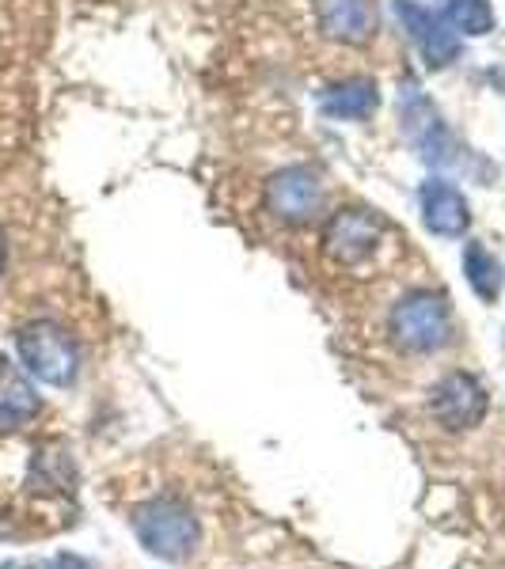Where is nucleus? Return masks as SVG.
<instances>
[{
	"label": "nucleus",
	"instance_id": "obj_7",
	"mask_svg": "<svg viewBox=\"0 0 505 569\" xmlns=\"http://www.w3.org/2000/svg\"><path fill=\"white\" fill-rule=\"evenodd\" d=\"M429 410L445 429H472L479 426L486 415V391L475 376L467 372H448L429 395Z\"/></svg>",
	"mask_w": 505,
	"mask_h": 569
},
{
	"label": "nucleus",
	"instance_id": "obj_4",
	"mask_svg": "<svg viewBox=\"0 0 505 569\" xmlns=\"http://www.w3.org/2000/svg\"><path fill=\"white\" fill-rule=\"evenodd\" d=\"M384 236H388V224L373 213V209H343L327 220L324 228V251L327 259H335L338 266H362L369 262L376 251L384 247Z\"/></svg>",
	"mask_w": 505,
	"mask_h": 569
},
{
	"label": "nucleus",
	"instance_id": "obj_14",
	"mask_svg": "<svg viewBox=\"0 0 505 569\" xmlns=\"http://www.w3.org/2000/svg\"><path fill=\"white\" fill-rule=\"evenodd\" d=\"M440 20L453 27L456 34H486L494 27L491 0H437Z\"/></svg>",
	"mask_w": 505,
	"mask_h": 569
},
{
	"label": "nucleus",
	"instance_id": "obj_11",
	"mask_svg": "<svg viewBox=\"0 0 505 569\" xmlns=\"http://www.w3.org/2000/svg\"><path fill=\"white\" fill-rule=\"evenodd\" d=\"M380 107V91H376L373 80H343V84H330L319 99V110L327 118H338V122H365V118L376 114Z\"/></svg>",
	"mask_w": 505,
	"mask_h": 569
},
{
	"label": "nucleus",
	"instance_id": "obj_2",
	"mask_svg": "<svg viewBox=\"0 0 505 569\" xmlns=\"http://www.w3.org/2000/svg\"><path fill=\"white\" fill-rule=\"evenodd\" d=\"M137 536H141L145 550H152L156 558H187L198 547V520L190 517V509H182L179 501H149L137 512Z\"/></svg>",
	"mask_w": 505,
	"mask_h": 569
},
{
	"label": "nucleus",
	"instance_id": "obj_3",
	"mask_svg": "<svg viewBox=\"0 0 505 569\" xmlns=\"http://www.w3.org/2000/svg\"><path fill=\"white\" fill-rule=\"evenodd\" d=\"M392 338L407 353H434L448 342V300L437 292H415L392 311Z\"/></svg>",
	"mask_w": 505,
	"mask_h": 569
},
{
	"label": "nucleus",
	"instance_id": "obj_15",
	"mask_svg": "<svg viewBox=\"0 0 505 569\" xmlns=\"http://www.w3.org/2000/svg\"><path fill=\"white\" fill-rule=\"evenodd\" d=\"M4 569H58V562H42V558H23V562H8Z\"/></svg>",
	"mask_w": 505,
	"mask_h": 569
},
{
	"label": "nucleus",
	"instance_id": "obj_13",
	"mask_svg": "<svg viewBox=\"0 0 505 569\" xmlns=\"http://www.w3.org/2000/svg\"><path fill=\"white\" fill-rule=\"evenodd\" d=\"M464 270H467V281H472V289L479 292L486 305H494V300H498V292H502V278H505L498 259H494V254L486 251L483 243H467Z\"/></svg>",
	"mask_w": 505,
	"mask_h": 569
},
{
	"label": "nucleus",
	"instance_id": "obj_16",
	"mask_svg": "<svg viewBox=\"0 0 505 569\" xmlns=\"http://www.w3.org/2000/svg\"><path fill=\"white\" fill-rule=\"evenodd\" d=\"M58 562V569H88V562H80V558H72V555H61V558H53Z\"/></svg>",
	"mask_w": 505,
	"mask_h": 569
},
{
	"label": "nucleus",
	"instance_id": "obj_10",
	"mask_svg": "<svg viewBox=\"0 0 505 569\" xmlns=\"http://www.w3.org/2000/svg\"><path fill=\"white\" fill-rule=\"evenodd\" d=\"M42 410L34 383L20 372V365H12L8 357H0V429H20Z\"/></svg>",
	"mask_w": 505,
	"mask_h": 569
},
{
	"label": "nucleus",
	"instance_id": "obj_17",
	"mask_svg": "<svg viewBox=\"0 0 505 569\" xmlns=\"http://www.w3.org/2000/svg\"><path fill=\"white\" fill-rule=\"evenodd\" d=\"M4 262H8V243H4V232H0V273H4Z\"/></svg>",
	"mask_w": 505,
	"mask_h": 569
},
{
	"label": "nucleus",
	"instance_id": "obj_12",
	"mask_svg": "<svg viewBox=\"0 0 505 569\" xmlns=\"http://www.w3.org/2000/svg\"><path fill=\"white\" fill-rule=\"evenodd\" d=\"M403 122H407V133L410 141L418 144L422 156H426L429 163H440L445 160V149H448V133H445V122L437 118V110L429 99H422L418 91L415 96L403 99Z\"/></svg>",
	"mask_w": 505,
	"mask_h": 569
},
{
	"label": "nucleus",
	"instance_id": "obj_5",
	"mask_svg": "<svg viewBox=\"0 0 505 569\" xmlns=\"http://www.w3.org/2000/svg\"><path fill=\"white\" fill-rule=\"evenodd\" d=\"M266 209L289 224H308L324 209V182L311 168H286L266 182Z\"/></svg>",
	"mask_w": 505,
	"mask_h": 569
},
{
	"label": "nucleus",
	"instance_id": "obj_1",
	"mask_svg": "<svg viewBox=\"0 0 505 569\" xmlns=\"http://www.w3.org/2000/svg\"><path fill=\"white\" fill-rule=\"evenodd\" d=\"M16 353H20L23 369L39 376L42 383H50V388H69L77 380L80 350L69 330H61L58 323H46V319L27 323L16 335Z\"/></svg>",
	"mask_w": 505,
	"mask_h": 569
},
{
	"label": "nucleus",
	"instance_id": "obj_6",
	"mask_svg": "<svg viewBox=\"0 0 505 569\" xmlns=\"http://www.w3.org/2000/svg\"><path fill=\"white\" fill-rule=\"evenodd\" d=\"M392 8H396L399 23L407 27V34L415 39L422 61H426L429 69L453 66V61L461 58V39H456V31L440 20L437 12L415 4V0H392Z\"/></svg>",
	"mask_w": 505,
	"mask_h": 569
},
{
	"label": "nucleus",
	"instance_id": "obj_8",
	"mask_svg": "<svg viewBox=\"0 0 505 569\" xmlns=\"http://www.w3.org/2000/svg\"><path fill=\"white\" fill-rule=\"evenodd\" d=\"M316 20L330 42L365 46L380 31V8L376 0H316Z\"/></svg>",
	"mask_w": 505,
	"mask_h": 569
},
{
	"label": "nucleus",
	"instance_id": "obj_9",
	"mask_svg": "<svg viewBox=\"0 0 505 569\" xmlns=\"http://www.w3.org/2000/svg\"><path fill=\"white\" fill-rule=\"evenodd\" d=\"M418 206H422V220L434 236H464L467 224H472V209L461 190L445 179H426L418 187Z\"/></svg>",
	"mask_w": 505,
	"mask_h": 569
}]
</instances>
